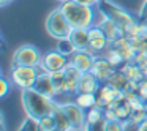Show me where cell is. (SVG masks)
Listing matches in <instances>:
<instances>
[{"label":"cell","instance_id":"6da1fadb","mask_svg":"<svg viewBox=\"0 0 147 131\" xmlns=\"http://www.w3.org/2000/svg\"><path fill=\"white\" fill-rule=\"evenodd\" d=\"M22 104L30 120H40L45 115L52 114L59 103L52 96L45 95L38 92L35 87H32V89L22 90Z\"/></svg>","mask_w":147,"mask_h":131},{"label":"cell","instance_id":"7a4b0ae2","mask_svg":"<svg viewBox=\"0 0 147 131\" xmlns=\"http://www.w3.org/2000/svg\"><path fill=\"white\" fill-rule=\"evenodd\" d=\"M60 10L63 11L73 29H90V27L96 26L98 10L93 7H86L74 0H65V2H62Z\"/></svg>","mask_w":147,"mask_h":131},{"label":"cell","instance_id":"3957f363","mask_svg":"<svg viewBox=\"0 0 147 131\" xmlns=\"http://www.w3.org/2000/svg\"><path fill=\"white\" fill-rule=\"evenodd\" d=\"M46 30L48 33L55 40H62V38H68V35L71 33L73 27L68 22L67 16L63 14V11L60 10V7L52 10L46 17Z\"/></svg>","mask_w":147,"mask_h":131},{"label":"cell","instance_id":"277c9868","mask_svg":"<svg viewBox=\"0 0 147 131\" xmlns=\"http://www.w3.org/2000/svg\"><path fill=\"white\" fill-rule=\"evenodd\" d=\"M38 68L36 67H24V65H14L11 67L10 71V79L14 85H18L19 89H32L36 82L38 77Z\"/></svg>","mask_w":147,"mask_h":131},{"label":"cell","instance_id":"5b68a950","mask_svg":"<svg viewBox=\"0 0 147 131\" xmlns=\"http://www.w3.org/2000/svg\"><path fill=\"white\" fill-rule=\"evenodd\" d=\"M41 52L38 48L32 44H24L18 48L13 54V65H24V67H38L41 63Z\"/></svg>","mask_w":147,"mask_h":131},{"label":"cell","instance_id":"8992f818","mask_svg":"<svg viewBox=\"0 0 147 131\" xmlns=\"http://www.w3.org/2000/svg\"><path fill=\"white\" fill-rule=\"evenodd\" d=\"M68 65H70V57H67V55L62 54L59 49H55V51H49L43 55L41 63H40L38 67H40V71L55 73V71H63Z\"/></svg>","mask_w":147,"mask_h":131},{"label":"cell","instance_id":"52a82bcc","mask_svg":"<svg viewBox=\"0 0 147 131\" xmlns=\"http://www.w3.org/2000/svg\"><path fill=\"white\" fill-rule=\"evenodd\" d=\"M60 107L68 115L74 130H84L87 126V111L82 109L79 104H76L74 101H70L67 104H60Z\"/></svg>","mask_w":147,"mask_h":131},{"label":"cell","instance_id":"ba28073f","mask_svg":"<svg viewBox=\"0 0 147 131\" xmlns=\"http://www.w3.org/2000/svg\"><path fill=\"white\" fill-rule=\"evenodd\" d=\"M96 57L92 51L86 49V51H74L70 55V65L76 67L81 73H89L92 71V67L95 63Z\"/></svg>","mask_w":147,"mask_h":131},{"label":"cell","instance_id":"9c48e42d","mask_svg":"<svg viewBox=\"0 0 147 131\" xmlns=\"http://www.w3.org/2000/svg\"><path fill=\"white\" fill-rule=\"evenodd\" d=\"M109 46H111V41L105 35L101 27H98V26L90 27L89 29V51L96 54V52L106 51Z\"/></svg>","mask_w":147,"mask_h":131},{"label":"cell","instance_id":"30bf717a","mask_svg":"<svg viewBox=\"0 0 147 131\" xmlns=\"http://www.w3.org/2000/svg\"><path fill=\"white\" fill-rule=\"evenodd\" d=\"M98 93H100V96H98V103H96L98 107H109L114 101H122V99H125L123 90L115 89V87H112L111 84H108V82L98 90Z\"/></svg>","mask_w":147,"mask_h":131},{"label":"cell","instance_id":"8fae6325","mask_svg":"<svg viewBox=\"0 0 147 131\" xmlns=\"http://www.w3.org/2000/svg\"><path fill=\"white\" fill-rule=\"evenodd\" d=\"M108 16L111 17V19L114 21V22L117 24V26L120 27L122 30H123L125 35H127V33L130 32V30L138 24V22H136V19H134V17L131 16V14H128L127 11L120 10V8H112V7H109V13H108Z\"/></svg>","mask_w":147,"mask_h":131},{"label":"cell","instance_id":"7c38bea8","mask_svg":"<svg viewBox=\"0 0 147 131\" xmlns=\"http://www.w3.org/2000/svg\"><path fill=\"white\" fill-rule=\"evenodd\" d=\"M114 71H115L114 67L109 63L106 57L105 58H96L93 67H92V73L96 76V79H98L100 82H108Z\"/></svg>","mask_w":147,"mask_h":131},{"label":"cell","instance_id":"4fadbf2b","mask_svg":"<svg viewBox=\"0 0 147 131\" xmlns=\"http://www.w3.org/2000/svg\"><path fill=\"white\" fill-rule=\"evenodd\" d=\"M33 87H35L38 92L55 98V89H54V84H52V77H51V73H48V71H40L38 77H36V82Z\"/></svg>","mask_w":147,"mask_h":131},{"label":"cell","instance_id":"5bb4252c","mask_svg":"<svg viewBox=\"0 0 147 131\" xmlns=\"http://www.w3.org/2000/svg\"><path fill=\"white\" fill-rule=\"evenodd\" d=\"M68 40L76 51H86L89 49V29H73Z\"/></svg>","mask_w":147,"mask_h":131},{"label":"cell","instance_id":"9a60e30c","mask_svg":"<svg viewBox=\"0 0 147 131\" xmlns=\"http://www.w3.org/2000/svg\"><path fill=\"white\" fill-rule=\"evenodd\" d=\"M100 90V81L96 76L89 71V73H82L79 79V92L78 93H96Z\"/></svg>","mask_w":147,"mask_h":131},{"label":"cell","instance_id":"2e32d148","mask_svg":"<svg viewBox=\"0 0 147 131\" xmlns=\"http://www.w3.org/2000/svg\"><path fill=\"white\" fill-rule=\"evenodd\" d=\"M82 76L79 70L73 65H68L65 68V77H67V87H68V93L70 95H76L79 92V79Z\"/></svg>","mask_w":147,"mask_h":131},{"label":"cell","instance_id":"e0dca14e","mask_svg":"<svg viewBox=\"0 0 147 131\" xmlns=\"http://www.w3.org/2000/svg\"><path fill=\"white\" fill-rule=\"evenodd\" d=\"M100 27L103 29V32H105V35H106V36H108L109 41H115V40L120 38L122 35H125L123 30H122L120 27H119L117 24H115L114 21L111 19V17H108V19H106Z\"/></svg>","mask_w":147,"mask_h":131},{"label":"cell","instance_id":"ac0fdd59","mask_svg":"<svg viewBox=\"0 0 147 131\" xmlns=\"http://www.w3.org/2000/svg\"><path fill=\"white\" fill-rule=\"evenodd\" d=\"M122 73L127 76L128 81H142L144 79V71L136 62H125L122 67Z\"/></svg>","mask_w":147,"mask_h":131},{"label":"cell","instance_id":"d6986e66","mask_svg":"<svg viewBox=\"0 0 147 131\" xmlns=\"http://www.w3.org/2000/svg\"><path fill=\"white\" fill-rule=\"evenodd\" d=\"M52 114H54V117H55V123H57V130L59 131H73L74 130L73 123L70 122L68 115L62 111L60 104H57V107H55V111L52 112Z\"/></svg>","mask_w":147,"mask_h":131},{"label":"cell","instance_id":"ffe728a7","mask_svg":"<svg viewBox=\"0 0 147 131\" xmlns=\"http://www.w3.org/2000/svg\"><path fill=\"white\" fill-rule=\"evenodd\" d=\"M52 77V84L55 89V96L57 95H67L68 93V87H67V77H65V70L63 71H55L51 73Z\"/></svg>","mask_w":147,"mask_h":131},{"label":"cell","instance_id":"44dd1931","mask_svg":"<svg viewBox=\"0 0 147 131\" xmlns=\"http://www.w3.org/2000/svg\"><path fill=\"white\" fill-rule=\"evenodd\" d=\"M74 103L79 104L82 109L89 111V109L95 107L98 99H96L95 93H76V95H74Z\"/></svg>","mask_w":147,"mask_h":131},{"label":"cell","instance_id":"7402d4cb","mask_svg":"<svg viewBox=\"0 0 147 131\" xmlns=\"http://www.w3.org/2000/svg\"><path fill=\"white\" fill-rule=\"evenodd\" d=\"M40 130L41 131H54L57 130V123H55V117L54 114H48L45 117H41L40 120H36Z\"/></svg>","mask_w":147,"mask_h":131},{"label":"cell","instance_id":"603a6c76","mask_svg":"<svg viewBox=\"0 0 147 131\" xmlns=\"http://www.w3.org/2000/svg\"><path fill=\"white\" fill-rule=\"evenodd\" d=\"M127 82H128V79H127V76L122 73V70H120V71H114V73H112V76L109 77V81H108V84H111L112 87H115V89H120V90L125 89Z\"/></svg>","mask_w":147,"mask_h":131},{"label":"cell","instance_id":"cb8c5ba5","mask_svg":"<svg viewBox=\"0 0 147 131\" xmlns=\"http://www.w3.org/2000/svg\"><path fill=\"white\" fill-rule=\"evenodd\" d=\"M106 58H108V62L112 65V67H119V65L125 63V57L122 55V52L119 51V49L112 48V46H111V49H108Z\"/></svg>","mask_w":147,"mask_h":131},{"label":"cell","instance_id":"d4e9b609","mask_svg":"<svg viewBox=\"0 0 147 131\" xmlns=\"http://www.w3.org/2000/svg\"><path fill=\"white\" fill-rule=\"evenodd\" d=\"M100 120H101V109H100L98 106H95V107L87 111V126H89V125L98 123Z\"/></svg>","mask_w":147,"mask_h":131},{"label":"cell","instance_id":"484cf974","mask_svg":"<svg viewBox=\"0 0 147 131\" xmlns=\"http://www.w3.org/2000/svg\"><path fill=\"white\" fill-rule=\"evenodd\" d=\"M57 49L62 52V54H65L67 57H70L71 54H73L76 49L73 48V44H71V41L68 38H62V40H59V46H57Z\"/></svg>","mask_w":147,"mask_h":131},{"label":"cell","instance_id":"4316f807","mask_svg":"<svg viewBox=\"0 0 147 131\" xmlns=\"http://www.w3.org/2000/svg\"><path fill=\"white\" fill-rule=\"evenodd\" d=\"M103 131H125V126L120 120H105Z\"/></svg>","mask_w":147,"mask_h":131},{"label":"cell","instance_id":"83f0119b","mask_svg":"<svg viewBox=\"0 0 147 131\" xmlns=\"http://www.w3.org/2000/svg\"><path fill=\"white\" fill-rule=\"evenodd\" d=\"M147 118V107H142V109H138V111H133L131 112V122L134 125H139L141 122H144Z\"/></svg>","mask_w":147,"mask_h":131},{"label":"cell","instance_id":"f1b7e54d","mask_svg":"<svg viewBox=\"0 0 147 131\" xmlns=\"http://www.w3.org/2000/svg\"><path fill=\"white\" fill-rule=\"evenodd\" d=\"M136 93L141 96V98L144 99V101H147V79H142L139 81V87H138Z\"/></svg>","mask_w":147,"mask_h":131},{"label":"cell","instance_id":"f546056e","mask_svg":"<svg viewBox=\"0 0 147 131\" xmlns=\"http://www.w3.org/2000/svg\"><path fill=\"white\" fill-rule=\"evenodd\" d=\"M10 92V84H8L7 77H2L0 79V98H5Z\"/></svg>","mask_w":147,"mask_h":131},{"label":"cell","instance_id":"4dcf8cb0","mask_svg":"<svg viewBox=\"0 0 147 131\" xmlns=\"http://www.w3.org/2000/svg\"><path fill=\"white\" fill-rule=\"evenodd\" d=\"M74 2H78L81 5H86V7H93V8H96L101 3V0H74Z\"/></svg>","mask_w":147,"mask_h":131},{"label":"cell","instance_id":"1f68e13d","mask_svg":"<svg viewBox=\"0 0 147 131\" xmlns=\"http://www.w3.org/2000/svg\"><path fill=\"white\" fill-rule=\"evenodd\" d=\"M136 131H147V118L144 122H141L139 125H136Z\"/></svg>","mask_w":147,"mask_h":131},{"label":"cell","instance_id":"d6a6232c","mask_svg":"<svg viewBox=\"0 0 147 131\" xmlns=\"http://www.w3.org/2000/svg\"><path fill=\"white\" fill-rule=\"evenodd\" d=\"M141 19H147V0H146V3H144L142 10H141Z\"/></svg>","mask_w":147,"mask_h":131},{"label":"cell","instance_id":"836d02e7","mask_svg":"<svg viewBox=\"0 0 147 131\" xmlns=\"http://www.w3.org/2000/svg\"><path fill=\"white\" fill-rule=\"evenodd\" d=\"M10 2H11V0H0V5H2V7H5V5H8Z\"/></svg>","mask_w":147,"mask_h":131},{"label":"cell","instance_id":"e575fe53","mask_svg":"<svg viewBox=\"0 0 147 131\" xmlns=\"http://www.w3.org/2000/svg\"><path fill=\"white\" fill-rule=\"evenodd\" d=\"M59 2H60V3H62V2H65V0H59Z\"/></svg>","mask_w":147,"mask_h":131},{"label":"cell","instance_id":"d590c367","mask_svg":"<svg viewBox=\"0 0 147 131\" xmlns=\"http://www.w3.org/2000/svg\"><path fill=\"white\" fill-rule=\"evenodd\" d=\"M146 107H147V101H146Z\"/></svg>","mask_w":147,"mask_h":131}]
</instances>
